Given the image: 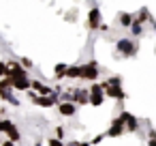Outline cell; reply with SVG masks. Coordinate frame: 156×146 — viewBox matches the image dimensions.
I'll return each instance as SVG.
<instances>
[{"instance_id": "cell-21", "label": "cell", "mask_w": 156, "mask_h": 146, "mask_svg": "<svg viewBox=\"0 0 156 146\" xmlns=\"http://www.w3.org/2000/svg\"><path fill=\"white\" fill-rule=\"evenodd\" d=\"M47 146H64V142L58 140V137H49V140H47Z\"/></svg>"}, {"instance_id": "cell-6", "label": "cell", "mask_w": 156, "mask_h": 146, "mask_svg": "<svg viewBox=\"0 0 156 146\" xmlns=\"http://www.w3.org/2000/svg\"><path fill=\"white\" fill-rule=\"evenodd\" d=\"M105 97H111V99H115V101H124V99H126L122 86H107V88H105Z\"/></svg>"}, {"instance_id": "cell-10", "label": "cell", "mask_w": 156, "mask_h": 146, "mask_svg": "<svg viewBox=\"0 0 156 146\" xmlns=\"http://www.w3.org/2000/svg\"><path fill=\"white\" fill-rule=\"evenodd\" d=\"M66 77L69 80H81V65H71L66 71Z\"/></svg>"}, {"instance_id": "cell-8", "label": "cell", "mask_w": 156, "mask_h": 146, "mask_svg": "<svg viewBox=\"0 0 156 146\" xmlns=\"http://www.w3.org/2000/svg\"><path fill=\"white\" fill-rule=\"evenodd\" d=\"M13 84V90H30V77H13L11 80Z\"/></svg>"}, {"instance_id": "cell-13", "label": "cell", "mask_w": 156, "mask_h": 146, "mask_svg": "<svg viewBox=\"0 0 156 146\" xmlns=\"http://www.w3.org/2000/svg\"><path fill=\"white\" fill-rule=\"evenodd\" d=\"M66 71H69V65L60 62V65H56V69H54V75L60 80V77H66Z\"/></svg>"}, {"instance_id": "cell-5", "label": "cell", "mask_w": 156, "mask_h": 146, "mask_svg": "<svg viewBox=\"0 0 156 146\" xmlns=\"http://www.w3.org/2000/svg\"><path fill=\"white\" fill-rule=\"evenodd\" d=\"M58 112L64 116V118H71L77 114V103H66V101H60L58 103Z\"/></svg>"}, {"instance_id": "cell-20", "label": "cell", "mask_w": 156, "mask_h": 146, "mask_svg": "<svg viewBox=\"0 0 156 146\" xmlns=\"http://www.w3.org/2000/svg\"><path fill=\"white\" fill-rule=\"evenodd\" d=\"M64 146H90V142H83V140H71V142H66Z\"/></svg>"}, {"instance_id": "cell-4", "label": "cell", "mask_w": 156, "mask_h": 146, "mask_svg": "<svg viewBox=\"0 0 156 146\" xmlns=\"http://www.w3.org/2000/svg\"><path fill=\"white\" fill-rule=\"evenodd\" d=\"M120 118L124 120V127H126V131H128V133H135V131L139 129V120H137L133 114H128V112H122V114H120Z\"/></svg>"}, {"instance_id": "cell-17", "label": "cell", "mask_w": 156, "mask_h": 146, "mask_svg": "<svg viewBox=\"0 0 156 146\" xmlns=\"http://www.w3.org/2000/svg\"><path fill=\"white\" fill-rule=\"evenodd\" d=\"M147 146H156V131L152 127L147 129Z\"/></svg>"}, {"instance_id": "cell-14", "label": "cell", "mask_w": 156, "mask_h": 146, "mask_svg": "<svg viewBox=\"0 0 156 146\" xmlns=\"http://www.w3.org/2000/svg\"><path fill=\"white\" fill-rule=\"evenodd\" d=\"M103 101H105V92H101V95H90V105L98 107V105H103Z\"/></svg>"}, {"instance_id": "cell-16", "label": "cell", "mask_w": 156, "mask_h": 146, "mask_svg": "<svg viewBox=\"0 0 156 146\" xmlns=\"http://www.w3.org/2000/svg\"><path fill=\"white\" fill-rule=\"evenodd\" d=\"M133 20H135V17H133V15H128V13H122V15H120V24H122V26H130V24H133Z\"/></svg>"}, {"instance_id": "cell-25", "label": "cell", "mask_w": 156, "mask_h": 146, "mask_svg": "<svg viewBox=\"0 0 156 146\" xmlns=\"http://www.w3.org/2000/svg\"><path fill=\"white\" fill-rule=\"evenodd\" d=\"M0 146H15L13 142H9V140H2V142H0Z\"/></svg>"}, {"instance_id": "cell-12", "label": "cell", "mask_w": 156, "mask_h": 146, "mask_svg": "<svg viewBox=\"0 0 156 146\" xmlns=\"http://www.w3.org/2000/svg\"><path fill=\"white\" fill-rule=\"evenodd\" d=\"M13 127H15V122L11 118H2V120H0V133H9Z\"/></svg>"}, {"instance_id": "cell-22", "label": "cell", "mask_w": 156, "mask_h": 146, "mask_svg": "<svg viewBox=\"0 0 156 146\" xmlns=\"http://www.w3.org/2000/svg\"><path fill=\"white\" fill-rule=\"evenodd\" d=\"M64 133H66V131H64V127H56V137H58V140H62V137H64Z\"/></svg>"}, {"instance_id": "cell-23", "label": "cell", "mask_w": 156, "mask_h": 146, "mask_svg": "<svg viewBox=\"0 0 156 146\" xmlns=\"http://www.w3.org/2000/svg\"><path fill=\"white\" fill-rule=\"evenodd\" d=\"M20 62H22V67H26V69H30V67H32V60H30V58H22Z\"/></svg>"}, {"instance_id": "cell-9", "label": "cell", "mask_w": 156, "mask_h": 146, "mask_svg": "<svg viewBox=\"0 0 156 146\" xmlns=\"http://www.w3.org/2000/svg\"><path fill=\"white\" fill-rule=\"evenodd\" d=\"M88 26H90L92 30L101 26V11H98L96 7H92V11H90V15H88Z\"/></svg>"}, {"instance_id": "cell-26", "label": "cell", "mask_w": 156, "mask_h": 146, "mask_svg": "<svg viewBox=\"0 0 156 146\" xmlns=\"http://www.w3.org/2000/svg\"><path fill=\"white\" fill-rule=\"evenodd\" d=\"M34 146H43V144H41V140H37V144H34Z\"/></svg>"}, {"instance_id": "cell-18", "label": "cell", "mask_w": 156, "mask_h": 146, "mask_svg": "<svg viewBox=\"0 0 156 146\" xmlns=\"http://www.w3.org/2000/svg\"><path fill=\"white\" fill-rule=\"evenodd\" d=\"M107 84H109V86H122V77H120V75H111V77L107 80Z\"/></svg>"}, {"instance_id": "cell-11", "label": "cell", "mask_w": 156, "mask_h": 146, "mask_svg": "<svg viewBox=\"0 0 156 146\" xmlns=\"http://www.w3.org/2000/svg\"><path fill=\"white\" fill-rule=\"evenodd\" d=\"M7 140H9V142H13V144H17V142L22 140V131H20L17 127H13V129L7 133Z\"/></svg>"}, {"instance_id": "cell-24", "label": "cell", "mask_w": 156, "mask_h": 146, "mask_svg": "<svg viewBox=\"0 0 156 146\" xmlns=\"http://www.w3.org/2000/svg\"><path fill=\"white\" fill-rule=\"evenodd\" d=\"M103 137H107V135H105V133H98V135H96V137H94L90 144H98V142H103Z\"/></svg>"}, {"instance_id": "cell-3", "label": "cell", "mask_w": 156, "mask_h": 146, "mask_svg": "<svg viewBox=\"0 0 156 146\" xmlns=\"http://www.w3.org/2000/svg\"><path fill=\"white\" fill-rule=\"evenodd\" d=\"M124 131H126V127H124V120L118 116V118H113V120H111V127H109V131H107L105 135H109V137H120Z\"/></svg>"}, {"instance_id": "cell-15", "label": "cell", "mask_w": 156, "mask_h": 146, "mask_svg": "<svg viewBox=\"0 0 156 146\" xmlns=\"http://www.w3.org/2000/svg\"><path fill=\"white\" fill-rule=\"evenodd\" d=\"M130 32H133L135 37H139V35H143V26H141L137 20H133V24H130Z\"/></svg>"}, {"instance_id": "cell-7", "label": "cell", "mask_w": 156, "mask_h": 146, "mask_svg": "<svg viewBox=\"0 0 156 146\" xmlns=\"http://www.w3.org/2000/svg\"><path fill=\"white\" fill-rule=\"evenodd\" d=\"M75 103L77 105L90 103V90L88 88H75Z\"/></svg>"}, {"instance_id": "cell-19", "label": "cell", "mask_w": 156, "mask_h": 146, "mask_svg": "<svg viewBox=\"0 0 156 146\" xmlns=\"http://www.w3.org/2000/svg\"><path fill=\"white\" fill-rule=\"evenodd\" d=\"M0 77H9V65L0 60Z\"/></svg>"}, {"instance_id": "cell-1", "label": "cell", "mask_w": 156, "mask_h": 146, "mask_svg": "<svg viewBox=\"0 0 156 146\" xmlns=\"http://www.w3.org/2000/svg\"><path fill=\"white\" fill-rule=\"evenodd\" d=\"M98 73H101V67H98V62H96V60H90V62L81 65V80L92 82V80H96V77H98Z\"/></svg>"}, {"instance_id": "cell-2", "label": "cell", "mask_w": 156, "mask_h": 146, "mask_svg": "<svg viewBox=\"0 0 156 146\" xmlns=\"http://www.w3.org/2000/svg\"><path fill=\"white\" fill-rule=\"evenodd\" d=\"M115 47H118V52H120L122 56H126V58H130V56L137 54V43L130 41V39H120Z\"/></svg>"}]
</instances>
